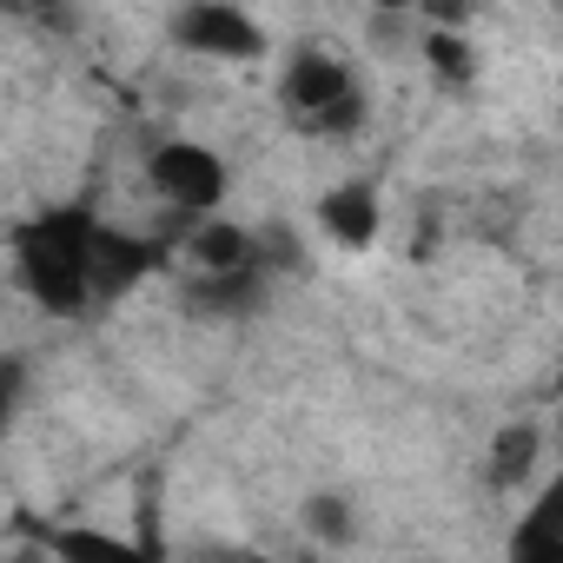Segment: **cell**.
Listing matches in <instances>:
<instances>
[{"label": "cell", "mask_w": 563, "mask_h": 563, "mask_svg": "<svg viewBox=\"0 0 563 563\" xmlns=\"http://www.w3.org/2000/svg\"><path fill=\"white\" fill-rule=\"evenodd\" d=\"M93 225L100 212L87 199H67V206H47L34 219L14 225V286L54 312V319H80L87 312V245H93Z\"/></svg>", "instance_id": "cell-1"}, {"label": "cell", "mask_w": 563, "mask_h": 563, "mask_svg": "<svg viewBox=\"0 0 563 563\" xmlns=\"http://www.w3.org/2000/svg\"><path fill=\"white\" fill-rule=\"evenodd\" d=\"M272 100H278V113H286V126L306 133V140H352L372 120L365 74L345 54H332V47H292L286 60H278Z\"/></svg>", "instance_id": "cell-2"}, {"label": "cell", "mask_w": 563, "mask_h": 563, "mask_svg": "<svg viewBox=\"0 0 563 563\" xmlns=\"http://www.w3.org/2000/svg\"><path fill=\"white\" fill-rule=\"evenodd\" d=\"M146 186H153L159 206H173L186 225H199V219H212L225 206L232 173H225V159L206 140H159L146 153Z\"/></svg>", "instance_id": "cell-3"}, {"label": "cell", "mask_w": 563, "mask_h": 563, "mask_svg": "<svg viewBox=\"0 0 563 563\" xmlns=\"http://www.w3.org/2000/svg\"><path fill=\"white\" fill-rule=\"evenodd\" d=\"M173 258V239L159 232H126V225H93V245H87V312H107L120 306L126 292H140L146 278Z\"/></svg>", "instance_id": "cell-4"}, {"label": "cell", "mask_w": 563, "mask_h": 563, "mask_svg": "<svg viewBox=\"0 0 563 563\" xmlns=\"http://www.w3.org/2000/svg\"><path fill=\"white\" fill-rule=\"evenodd\" d=\"M173 47L179 54H206V60H265L272 54V34L265 21H252L245 8H225V0H192L166 21Z\"/></svg>", "instance_id": "cell-5"}, {"label": "cell", "mask_w": 563, "mask_h": 563, "mask_svg": "<svg viewBox=\"0 0 563 563\" xmlns=\"http://www.w3.org/2000/svg\"><path fill=\"white\" fill-rule=\"evenodd\" d=\"M272 299V278L258 265L245 272H186L179 278V306L206 325H239V319H258Z\"/></svg>", "instance_id": "cell-6"}, {"label": "cell", "mask_w": 563, "mask_h": 563, "mask_svg": "<svg viewBox=\"0 0 563 563\" xmlns=\"http://www.w3.org/2000/svg\"><path fill=\"white\" fill-rule=\"evenodd\" d=\"M319 232L339 245V252H372V239L385 232V199L372 179H339L325 199H319Z\"/></svg>", "instance_id": "cell-7"}, {"label": "cell", "mask_w": 563, "mask_h": 563, "mask_svg": "<svg viewBox=\"0 0 563 563\" xmlns=\"http://www.w3.org/2000/svg\"><path fill=\"white\" fill-rule=\"evenodd\" d=\"M173 252L186 258V272H245V265H258V225H239V219L212 212V219L186 225V239H179ZM258 272H265V265H258ZM265 278H272V272H265Z\"/></svg>", "instance_id": "cell-8"}, {"label": "cell", "mask_w": 563, "mask_h": 563, "mask_svg": "<svg viewBox=\"0 0 563 563\" xmlns=\"http://www.w3.org/2000/svg\"><path fill=\"white\" fill-rule=\"evenodd\" d=\"M47 563H159L146 543L133 537H113V530H87V523H60L41 537Z\"/></svg>", "instance_id": "cell-9"}, {"label": "cell", "mask_w": 563, "mask_h": 563, "mask_svg": "<svg viewBox=\"0 0 563 563\" xmlns=\"http://www.w3.org/2000/svg\"><path fill=\"white\" fill-rule=\"evenodd\" d=\"M537 457H543V424H504V431L490 438V464H484L490 490H517V484H530Z\"/></svg>", "instance_id": "cell-10"}, {"label": "cell", "mask_w": 563, "mask_h": 563, "mask_svg": "<svg viewBox=\"0 0 563 563\" xmlns=\"http://www.w3.org/2000/svg\"><path fill=\"white\" fill-rule=\"evenodd\" d=\"M299 523H306V537L325 543V550L358 543V504H352V490H312V497L299 504Z\"/></svg>", "instance_id": "cell-11"}, {"label": "cell", "mask_w": 563, "mask_h": 563, "mask_svg": "<svg viewBox=\"0 0 563 563\" xmlns=\"http://www.w3.org/2000/svg\"><path fill=\"white\" fill-rule=\"evenodd\" d=\"M510 563H563V530L550 517V497H537L517 523H510Z\"/></svg>", "instance_id": "cell-12"}, {"label": "cell", "mask_w": 563, "mask_h": 563, "mask_svg": "<svg viewBox=\"0 0 563 563\" xmlns=\"http://www.w3.org/2000/svg\"><path fill=\"white\" fill-rule=\"evenodd\" d=\"M424 60L438 74V87H471V74H477V47L464 41V27H431L424 34Z\"/></svg>", "instance_id": "cell-13"}, {"label": "cell", "mask_w": 563, "mask_h": 563, "mask_svg": "<svg viewBox=\"0 0 563 563\" xmlns=\"http://www.w3.org/2000/svg\"><path fill=\"white\" fill-rule=\"evenodd\" d=\"M27 391H34V372H27V358L0 352V438H8V431L21 424V411H27Z\"/></svg>", "instance_id": "cell-14"}, {"label": "cell", "mask_w": 563, "mask_h": 563, "mask_svg": "<svg viewBox=\"0 0 563 563\" xmlns=\"http://www.w3.org/2000/svg\"><path fill=\"white\" fill-rule=\"evenodd\" d=\"M199 563H272L265 550H245V543H225V550H206Z\"/></svg>", "instance_id": "cell-15"}, {"label": "cell", "mask_w": 563, "mask_h": 563, "mask_svg": "<svg viewBox=\"0 0 563 563\" xmlns=\"http://www.w3.org/2000/svg\"><path fill=\"white\" fill-rule=\"evenodd\" d=\"M0 563H41V556H0Z\"/></svg>", "instance_id": "cell-16"}]
</instances>
